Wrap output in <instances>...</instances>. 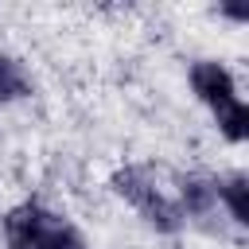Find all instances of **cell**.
<instances>
[{
	"instance_id": "6",
	"label": "cell",
	"mask_w": 249,
	"mask_h": 249,
	"mask_svg": "<svg viewBox=\"0 0 249 249\" xmlns=\"http://www.w3.org/2000/svg\"><path fill=\"white\" fill-rule=\"evenodd\" d=\"M27 93H31L27 70L19 66V58H12V54L0 51V101H19Z\"/></svg>"
},
{
	"instance_id": "5",
	"label": "cell",
	"mask_w": 249,
	"mask_h": 249,
	"mask_svg": "<svg viewBox=\"0 0 249 249\" xmlns=\"http://www.w3.org/2000/svg\"><path fill=\"white\" fill-rule=\"evenodd\" d=\"M214 202H218L214 179H202V175H187V179H183V187H179V206H183V214H206Z\"/></svg>"
},
{
	"instance_id": "4",
	"label": "cell",
	"mask_w": 249,
	"mask_h": 249,
	"mask_svg": "<svg viewBox=\"0 0 249 249\" xmlns=\"http://www.w3.org/2000/svg\"><path fill=\"white\" fill-rule=\"evenodd\" d=\"M214 195L230 210V222L233 226H249V179L241 171H233L226 179H214Z\"/></svg>"
},
{
	"instance_id": "2",
	"label": "cell",
	"mask_w": 249,
	"mask_h": 249,
	"mask_svg": "<svg viewBox=\"0 0 249 249\" xmlns=\"http://www.w3.org/2000/svg\"><path fill=\"white\" fill-rule=\"evenodd\" d=\"M109 183H113V191H117L128 206L140 210V218H144L152 230H160V233H179V230H183L187 214H183L179 198H171V195L156 183L152 167H136V163H128V167L113 171Z\"/></svg>"
},
{
	"instance_id": "8",
	"label": "cell",
	"mask_w": 249,
	"mask_h": 249,
	"mask_svg": "<svg viewBox=\"0 0 249 249\" xmlns=\"http://www.w3.org/2000/svg\"><path fill=\"white\" fill-rule=\"evenodd\" d=\"M222 16H230V19L241 23V19H249V8L245 4H222Z\"/></svg>"
},
{
	"instance_id": "3",
	"label": "cell",
	"mask_w": 249,
	"mask_h": 249,
	"mask_svg": "<svg viewBox=\"0 0 249 249\" xmlns=\"http://www.w3.org/2000/svg\"><path fill=\"white\" fill-rule=\"evenodd\" d=\"M191 89H195V97H198L210 113H222V109H230L233 101H241L233 74H230L222 62H210V58H202V62L191 66Z\"/></svg>"
},
{
	"instance_id": "1",
	"label": "cell",
	"mask_w": 249,
	"mask_h": 249,
	"mask_svg": "<svg viewBox=\"0 0 249 249\" xmlns=\"http://www.w3.org/2000/svg\"><path fill=\"white\" fill-rule=\"evenodd\" d=\"M8 249H86V237L74 222L47 210L43 202H19L4 214Z\"/></svg>"
},
{
	"instance_id": "7",
	"label": "cell",
	"mask_w": 249,
	"mask_h": 249,
	"mask_svg": "<svg viewBox=\"0 0 249 249\" xmlns=\"http://www.w3.org/2000/svg\"><path fill=\"white\" fill-rule=\"evenodd\" d=\"M214 121H218V132H222L230 144H241V140L249 136V109H245V101H233L230 109L214 113Z\"/></svg>"
}]
</instances>
